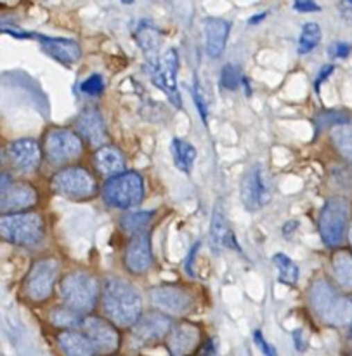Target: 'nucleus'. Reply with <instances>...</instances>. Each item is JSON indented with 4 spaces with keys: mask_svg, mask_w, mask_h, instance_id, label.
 I'll return each instance as SVG.
<instances>
[{
    "mask_svg": "<svg viewBox=\"0 0 352 356\" xmlns=\"http://www.w3.org/2000/svg\"><path fill=\"white\" fill-rule=\"evenodd\" d=\"M103 198L110 207L131 209L144 198V183L137 172H121L110 177L104 184Z\"/></svg>",
    "mask_w": 352,
    "mask_h": 356,
    "instance_id": "5",
    "label": "nucleus"
},
{
    "mask_svg": "<svg viewBox=\"0 0 352 356\" xmlns=\"http://www.w3.org/2000/svg\"><path fill=\"white\" fill-rule=\"evenodd\" d=\"M332 141L337 152L352 165V125H337L332 132Z\"/></svg>",
    "mask_w": 352,
    "mask_h": 356,
    "instance_id": "30",
    "label": "nucleus"
},
{
    "mask_svg": "<svg viewBox=\"0 0 352 356\" xmlns=\"http://www.w3.org/2000/svg\"><path fill=\"white\" fill-rule=\"evenodd\" d=\"M349 122V115L344 113V111H321V113L316 117V124L318 127H330V125H346Z\"/></svg>",
    "mask_w": 352,
    "mask_h": 356,
    "instance_id": "34",
    "label": "nucleus"
},
{
    "mask_svg": "<svg viewBox=\"0 0 352 356\" xmlns=\"http://www.w3.org/2000/svg\"><path fill=\"white\" fill-rule=\"evenodd\" d=\"M201 341L200 327L194 323H177L169 334V348L172 356H187L193 353Z\"/></svg>",
    "mask_w": 352,
    "mask_h": 356,
    "instance_id": "17",
    "label": "nucleus"
},
{
    "mask_svg": "<svg viewBox=\"0 0 352 356\" xmlns=\"http://www.w3.org/2000/svg\"><path fill=\"white\" fill-rule=\"evenodd\" d=\"M333 275L344 291H352V254L340 250L333 256Z\"/></svg>",
    "mask_w": 352,
    "mask_h": 356,
    "instance_id": "26",
    "label": "nucleus"
},
{
    "mask_svg": "<svg viewBox=\"0 0 352 356\" xmlns=\"http://www.w3.org/2000/svg\"><path fill=\"white\" fill-rule=\"evenodd\" d=\"M121 2H124V3H132V2H134V0H121Z\"/></svg>",
    "mask_w": 352,
    "mask_h": 356,
    "instance_id": "48",
    "label": "nucleus"
},
{
    "mask_svg": "<svg viewBox=\"0 0 352 356\" xmlns=\"http://www.w3.org/2000/svg\"><path fill=\"white\" fill-rule=\"evenodd\" d=\"M243 83V75L236 65H226L221 73V86L226 90H236Z\"/></svg>",
    "mask_w": 352,
    "mask_h": 356,
    "instance_id": "33",
    "label": "nucleus"
},
{
    "mask_svg": "<svg viewBox=\"0 0 352 356\" xmlns=\"http://www.w3.org/2000/svg\"><path fill=\"white\" fill-rule=\"evenodd\" d=\"M311 306L328 325L342 327L352 322V301L342 298L326 280H316L311 287Z\"/></svg>",
    "mask_w": 352,
    "mask_h": 356,
    "instance_id": "2",
    "label": "nucleus"
},
{
    "mask_svg": "<svg viewBox=\"0 0 352 356\" xmlns=\"http://www.w3.org/2000/svg\"><path fill=\"white\" fill-rule=\"evenodd\" d=\"M83 320L85 318L82 316V313L69 308V306L56 308L51 313V322L59 329H76V327H82Z\"/></svg>",
    "mask_w": 352,
    "mask_h": 356,
    "instance_id": "28",
    "label": "nucleus"
},
{
    "mask_svg": "<svg viewBox=\"0 0 352 356\" xmlns=\"http://www.w3.org/2000/svg\"><path fill=\"white\" fill-rule=\"evenodd\" d=\"M349 240H351V245H352V225H351V229H349Z\"/></svg>",
    "mask_w": 352,
    "mask_h": 356,
    "instance_id": "47",
    "label": "nucleus"
},
{
    "mask_svg": "<svg viewBox=\"0 0 352 356\" xmlns=\"http://www.w3.org/2000/svg\"><path fill=\"white\" fill-rule=\"evenodd\" d=\"M103 309L115 325L134 327L142 316V298L127 280L111 277L104 282Z\"/></svg>",
    "mask_w": 352,
    "mask_h": 356,
    "instance_id": "1",
    "label": "nucleus"
},
{
    "mask_svg": "<svg viewBox=\"0 0 352 356\" xmlns=\"http://www.w3.org/2000/svg\"><path fill=\"white\" fill-rule=\"evenodd\" d=\"M274 266L280 271V280L287 285H295L301 278V270L295 264V261H292L290 257L285 256V254H274L273 257Z\"/></svg>",
    "mask_w": 352,
    "mask_h": 356,
    "instance_id": "31",
    "label": "nucleus"
},
{
    "mask_svg": "<svg viewBox=\"0 0 352 356\" xmlns=\"http://www.w3.org/2000/svg\"><path fill=\"white\" fill-rule=\"evenodd\" d=\"M294 9L299 13H318L321 7L315 0H294Z\"/></svg>",
    "mask_w": 352,
    "mask_h": 356,
    "instance_id": "38",
    "label": "nucleus"
},
{
    "mask_svg": "<svg viewBox=\"0 0 352 356\" xmlns=\"http://www.w3.org/2000/svg\"><path fill=\"white\" fill-rule=\"evenodd\" d=\"M82 139L69 129H52L44 141L45 159L52 165H65L82 155Z\"/></svg>",
    "mask_w": 352,
    "mask_h": 356,
    "instance_id": "9",
    "label": "nucleus"
},
{
    "mask_svg": "<svg viewBox=\"0 0 352 356\" xmlns=\"http://www.w3.org/2000/svg\"><path fill=\"white\" fill-rule=\"evenodd\" d=\"M264 17H266V13L259 14V16H253V17H250V21H249V23H250V24H255V23H259V21H262Z\"/></svg>",
    "mask_w": 352,
    "mask_h": 356,
    "instance_id": "46",
    "label": "nucleus"
},
{
    "mask_svg": "<svg viewBox=\"0 0 352 356\" xmlns=\"http://www.w3.org/2000/svg\"><path fill=\"white\" fill-rule=\"evenodd\" d=\"M9 186H10L9 176H7V174H2V193H6V191L9 190Z\"/></svg>",
    "mask_w": 352,
    "mask_h": 356,
    "instance_id": "45",
    "label": "nucleus"
},
{
    "mask_svg": "<svg viewBox=\"0 0 352 356\" xmlns=\"http://www.w3.org/2000/svg\"><path fill=\"white\" fill-rule=\"evenodd\" d=\"M253 343H255L257 350H259L264 356H278L276 348H274L273 344H269L266 339H264V336H262V332H260V330H255V332H253Z\"/></svg>",
    "mask_w": 352,
    "mask_h": 356,
    "instance_id": "37",
    "label": "nucleus"
},
{
    "mask_svg": "<svg viewBox=\"0 0 352 356\" xmlns=\"http://www.w3.org/2000/svg\"><path fill=\"white\" fill-rule=\"evenodd\" d=\"M172 156L177 169L183 170L184 174H190L191 169H193L194 160H196V149L187 141L176 138L172 141Z\"/></svg>",
    "mask_w": 352,
    "mask_h": 356,
    "instance_id": "25",
    "label": "nucleus"
},
{
    "mask_svg": "<svg viewBox=\"0 0 352 356\" xmlns=\"http://www.w3.org/2000/svg\"><path fill=\"white\" fill-rule=\"evenodd\" d=\"M294 341H295V348L297 351H304L308 348V339L304 337V330H295L294 332Z\"/></svg>",
    "mask_w": 352,
    "mask_h": 356,
    "instance_id": "42",
    "label": "nucleus"
},
{
    "mask_svg": "<svg viewBox=\"0 0 352 356\" xmlns=\"http://www.w3.org/2000/svg\"><path fill=\"white\" fill-rule=\"evenodd\" d=\"M0 233L6 242L21 247H31L42 242L45 235L44 221L31 212H12L0 219Z\"/></svg>",
    "mask_w": 352,
    "mask_h": 356,
    "instance_id": "3",
    "label": "nucleus"
},
{
    "mask_svg": "<svg viewBox=\"0 0 352 356\" xmlns=\"http://www.w3.org/2000/svg\"><path fill=\"white\" fill-rule=\"evenodd\" d=\"M83 332L92 341L97 353H113L120 348V334L110 322L97 316H87L82 323Z\"/></svg>",
    "mask_w": 352,
    "mask_h": 356,
    "instance_id": "13",
    "label": "nucleus"
},
{
    "mask_svg": "<svg viewBox=\"0 0 352 356\" xmlns=\"http://www.w3.org/2000/svg\"><path fill=\"white\" fill-rule=\"evenodd\" d=\"M51 186L56 193L72 200H89L97 193L96 179L83 167H66L59 170L52 177Z\"/></svg>",
    "mask_w": 352,
    "mask_h": 356,
    "instance_id": "8",
    "label": "nucleus"
},
{
    "mask_svg": "<svg viewBox=\"0 0 352 356\" xmlns=\"http://www.w3.org/2000/svg\"><path fill=\"white\" fill-rule=\"evenodd\" d=\"M243 205L246 211L255 212L266 207L273 197V181L269 170L262 163H253L245 172L242 179V191H240Z\"/></svg>",
    "mask_w": 352,
    "mask_h": 356,
    "instance_id": "7",
    "label": "nucleus"
},
{
    "mask_svg": "<svg viewBox=\"0 0 352 356\" xmlns=\"http://www.w3.org/2000/svg\"><path fill=\"white\" fill-rule=\"evenodd\" d=\"M124 264L127 271L134 275L146 273L153 264L151 252V238L148 232H142L139 235L132 236L131 242L127 243V249L124 254Z\"/></svg>",
    "mask_w": 352,
    "mask_h": 356,
    "instance_id": "14",
    "label": "nucleus"
},
{
    "mask_svg": "<svg viewBox=\"0 0 352 356\" xmlns=\"http://www.w3.org/2000/svg\"><path fill=\"white\" fill-rule=\"evenodd\" d=\"M210 243L214 252H221L222 249H238V242L235 238V233L228 226L224 212L221 207H217L212 216V225H210Z\"/></svg>",
    "mask_w": 352,
    "mask_h": 356,
    "instance_id": "21",
    "label": "nucleus"
},
{
    "mask_svg": "<svg viewBox=\"0 0 352 356\" xmlns=\"http://www.w3.org/2000/svg\"><path fill=\"white\" fill-rule=\"evenodd\" d=\"M351 218V204L344 197H332L319 214V233L328 247H339L346 236Z\"/></svg>",
    "mask_w": 352,
    "mask_h": 356,
    "instance_id": "6",
    "label": "nucleus"
},
{
    "mask_svg": "<svg viewBox=\"0 0 352 356\" xmlns=\"http://www.w3.org/2000/svg\"><path fill=\"white\" fill-rule=\"evenodd\" d=\"M94 167L103 176L113 177L125 170V156L121 155V152L118 148H113V146H101L94 153Z\"/></svg>",
    "mask_w": 352,
    "mask_h": 356,
    "instance_id": "23",
    "label": "nucleus"
},
{
    "mask_svg": "<svg viewBox=\"0 0 352 356\" xmlns=\"http://www.w3.org/2000/svg\"><path fill=\"white\" fill-rule=\"evenodd\" d=\"M351 52V45L346 44V42H337L335 45H332V49H330V54L333 56V58H347Z\"/></svg>",
    "mask_w": 352,
    "mask_h": 356,
    "instance_id": "39",
    "label": "nucleus"
},
{
    "mask_svg": "<svg viewBox=\"0 0 352 356\" xmlns=\"http://www.w3.org/2000/svg\"><path fill=\"white\" fill-rule=\"evenodd\" d=\"M229 33H231V23L221 17H208L205 21V42H207V54L217 59L224 54L226 44H228Z\"/></svg>",
    "mask_w": 352,
    "mask_h": 356,
    "instance_id": "19",
    "label": "nucleus"
},
{
    "mask_svg": "<svg viewBox=\"0 0 352 356\" xmlns=\"http://www.w3.org/2000/svg\"><path fill=\"white\" fill-rule=\"evenodd\" d=\"M80 90L85 94H89V96H99V94H103L104 90V80L101 75H90L89 79L83 80L82 83H80Z\"/></svg>",
    "mask_w": 352,
    "mask_h": 356,
    "instance_id": "35",
    "label": "nucleus"
},
{
    "mask_svg": "<svg viewBox=\"0 0 352 356\" xmlns=\"http://www.w3.org/2000/svg\"><path fill=\"white\" fill-rule=\"evenodd\" d=\"M198 249H200V243H194L193 249H191V252H190V256H187V259H186V271H187V275H191V277H196V275H194V270H193V263H194L193 259H194V256H196Z\"/></svg>",
    "mask_w": 352,
    "mask_h": 356,
    "instance_id": "41",
    "label": "nucleus"
},
{
    "mask_svg": "<svg viewBox=\"0 0 352 356\" xmlns=\"http://www.w3.org/2000/svg\"><path fill=\"white\" fill-rule=\"evenodd\" d=\"M59 263L56 259H40L31 266L24 280V294L30 301L42 302L51 298L58 277Z\"/></svg>",
    "mask_w": 352,
    "mask_h": 356,
    "instance_id": "10",
    "label": "nucleus"
},
{
    "mask_svg": "<svg viewBox=\"0 0 352 356\" xmlns=\"http://www.w3.org/2000/svg\"><path fill=\"white\" fill-rule=\"evenodd\" d=\"M172 318L170 315H163V313H148V315L141 316L132 327L135 339L141 343H156V341L163 339L167 334L172 330Z\"/></svg>",
    "mask_w": 352,
    "mask_h": 356,
    "instance_id": "16",
    "label": "nucleus"
},
{
    "mask_svg": "<svg viewBox=\"0 0 352 356\" xmlns=\"http://www.w3.org/2000/svg\"><path fill=\"white\" fill-rule=\"evenodd\" d=\"M351 329H352V327H351Z\"/></svg>",
    "mask_w": 352,
    "mask_h": 356,
    "instance_id": "50",
    "label": "nucleus"
},
{
    "mask_svg": "<svg viewBox=\"0 0 352 356\" xmlns=\"http://www.w3.org/2000/svg\"><path fill=\"white\" fill-rule=\"evenodd\" d=\"M155 212L146 211V212H131V214H125L120 219V228L124 229L128 235H139L142 232H148V226L151 222Z\"/></svg>",
    "mask_w": 352,
    "mask_h": 356,
    "instance_id": "27",
    "label": "nucleus"
},
{
    "mask_svg": "<svg viewBox=\"0 0 352 356\" xmlns=\"http://www.w3.org/2000/svg\"><path fill=\"white\" fill-rule=\"evenodd\" d=\"M200 356H217V344L214 339H208L207 343L201 346Z\"/></svg>",
    "mask_w": 352,
    "mask_h": 356,
    "instance_id": "40",
    "label": "nucleus"
},
{
    "mask_svg": "<svg viewBox=\"0 0 352 356\" xmlns=\"http://www.w3.org/2000/svg\"><path fill=\"white\" fill-rule=\"evenodd\" d=\"M153 306L170 316H183L193 308V298L184 289L174 285H160L149 292Z\"/></svg>",
    "mask_w": 352,
    "mask_h": 356,
    "instance_id": "12",
    "label": "nucleus"
},
{
    "mask_svg": "<svg viewBox=\"0 0 352 356\" xmlns=\"http://www.w3.org/2000/svg\"><path fill=\"white\" fill-rule=\"evenodd\" d=\"M38 42H40L42 49L47 52L51 58L59 61L65 66L75 65L82 56V49L75 40L69 38H54V37H42V35H35Z\"/></svg>",
    "mask_w": 352,
    "mask_h": 356,
    "instance_id": "18",
    "label": "nucleus"
},
{
    "mask_svg": "<svg viewBox=\"0 0 352 356\" xmlns=\"http://www.w3.org/2000/svg\"><path fill=\"white\" fill-rule=\"evenodd\" d=\"M9 156L14 169L21 174H31L40 167L42 152L35 139H16L9 146Z\"/></svg>",
    "mask_w": 352,
    "mask_h": 356,
    "instance_id": "15",
    "label": "nucleus"
},
{
    "mask_svg": "<svg viewBox=\"0 0 352 356\" xmlns=\"http://www.w3.org/2000/svg\"><path fill=\"white\" fill-rule=\"evenodd\" d=\"M332 72H333V66L332 65H326L325 68H323L321 72H319L318 79H316V90H318V92H319V86H321V82H325V79H328V75Z\"/></svg>",
    "mask_w": 352,
    "mask_h": 356,
    "instance_id": "43",
    "label": "nucleus"
},
{
    "mask_svg": "<svg viewBox=\"0 0 352 356\" xmlns=\"http://www.w3.org/2000/svg\"><path fill=\"white\" fill-rule=\"evenodd\" d=\"M193 97H194V103H196V108H198V113H200L201 120H203V124L207 125V118H208V108H207V103H205V97H203V92H201L200 89V83H198V80L194 82V90H193Z\"/></svg>",
    "mask_w": 352,
    "mask_h": 356,
    "instance_id": "36",
    "label": "nucleus"
},
{
    "mask_svg": "<svg viewBox=\"0 0 352 356\" xmlns=\"http://www.w3.org/2000/svg\"><path fill=\"white\" fill-rule=\"evenodd\" d=\"M76 129H78V134L83 136L92 146H101L106 139L103 117L94 108H87L80 113L78 120H76Z\"/></svg>",
    "mask_w": 352,
    "mask_h": 356,
    "instance_id": "20",
    "label": "nucleus"
},
{
    "mask_svg": "<svg viewBox=\"0 0 352 356\" xmlns=\"http://www.w3.org/2000/svg\"><path fill=\"white\" fill-rule=\"evenodd\" d=\"M58 343L66 356H96V348L85 332L65 330L58 336Z\"/></svg>",
    "mask_w": 352,
    "mask_h": 356,
    "instance_id": "24",
    "label": "nucleus"
},
{
    "mask_svg": "<svg viewBox=\"0 0 352 356\" xmlns=\"http://www.w3.org/2000/svg\"><path fill=\"white\" fill-rule=\"evenodd\" d=\"M177 72H179V56L176 49H169L160 58L151 61V79L155 86L162 89L177 108H181L183 103L177 89Z\"/></svg>",
    "mask_w": 352,
    "mask_h": 356,
    "instance_id": "11",
    "label": "nucleus"
},
{
    "mask_svg": "<svg viewBox=\"0 0 352 356\" xmlns=\"http://www.w3.org/2000/svg\"><path fill=\"white\" fill-rule=\"evenodd\" d=\"M297 228H299V221H288L287 225L283 226V235L290 236Z\"/></svg>",
    "mask_w": 352,
    "mask_h": 356,
    "instance_id": "44",
    "label": "nucleus"
},
{
    "mask_svg": "<svg viewBox=\"0 0 352 356\" xmlns=\"http://www.w3.org/2000/svg\"><path fill=\"white\" fill-rule=\"evenodd\" d=\"M321 40V28L318 23H305L299 38V54H309Z\"/></svg>",
    "mask_w": 352,
    "mask_h": 356,
    "instance_id": "32",
    "label": "nucleus"
},
{
    "mask_svg": "<svg viewBox=\"0 0 352 356\" xmlns=\"http://www.w3.org/2000/svg\"><path fill=\"white\" fill-rule=\"evenodd\" d=\"M347 2H351V3H352V0H347Z\"/></svg>",
    "mask_w": 352,
    "mask_h": 356,
    "instance_id": "49",
    "label": "nucleus"
},
{
    "mask_svg": "<svg viewBox=\"0 0 352 356\" xmlns=\"http://www.w3.org/2000/svg\"><path fill=\"white\" fill-rule=\"evenodd\" d=\"M135 40L141 45L144 54H155L160 47V31L153 24L141 23L135 31Z\"/></svg>",
    "mask_w": 352,
    "mask_h": 356,
    "instance_id": "29",
    "label": "nucleus"
},
{
    "mask_svg": "<svg viewBox=\"0 0 352 356\" xmlns=\"http://www.w3.org/2000/svg\"><path fill=\"white\" fill-rule=\"evenodd\" d=\"M59 292L66 306L85 315L96 308L97 298H99V284L92 275L85 271H75L62 278Z\"/></svg>",
    "mask_w": 352,
    "mask_h": 356,
    "instance_id": "4",
    "label": "nucleus"
},
{
    "mask_svg": "<svg viewBox=\"0 0 352 356\" xmlns=\"http://www.w3.org/2000/svg\"><path fill=\"white\" fill-rule=\"evenodd\" d=\"M37 204V190L28 183H14L2 193V211H21Z\"/></svg>",
    "mask_w": 352,
    "mask_h": 356,
    "instance_id": "22",
    "label": "nucleus"
}]
</instances>
